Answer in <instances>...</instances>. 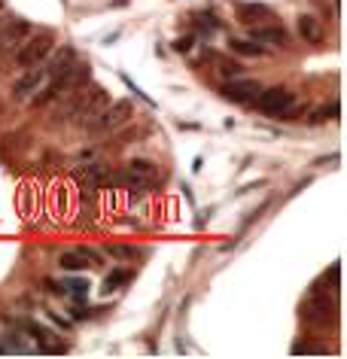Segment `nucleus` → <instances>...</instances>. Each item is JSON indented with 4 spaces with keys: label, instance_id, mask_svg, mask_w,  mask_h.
Here are the masks:
<instances>
[{
    "label": "nucleus",
    "instance_id": "obj_2",
    "mask_svg": "<svg viewBox=\"0 0 347 359\" xmlns=\"http://www.w3.org/2000/svg\"><path fill=\"white\" fill-rule=\"evenodd\" d=\"M256 107H259V113L265 116H278V119H290L292 110H296V95L290 92V88L283 86H274V88H259V95H256Z\"/></svg>",
    "mask_w": 347,
    "mask_h": 359
},
{
    "label": "nucleus",
    "instance_id": "obj_11",
    "mask_svg": "<svg viewBox=\"0 0 347 359\" xmlns=\"http://www.w3.org/2000/svg\"><path fill=\"white\" fill-rule=\"evenodd\" d=\"M256 19H271V10L262 4H238V22L253 25Z\"/></svg>",
    "mask_w": 347,
    "mask_h": 359
},
{
    "label": "nucleus",
    "instance_id": "obj_3",
    "mask_svg": "<svg viewBox=\"0 0 347 359\" xmlns=\"http://www.w3.org/2000/svg\"><path fill=\"white\" fill-rule=\"evenodd\" d=\"M335 311H338L335 295L314 290V292H311L308 308H305V317H308L311 323H317V326H329V323L335 320Z\"/></svg>",
    "mask_w": 347,
    "mask_h": 359
},
{
    "label": "nucleus",
    "instance_id": "obj_16",
    "mask_svg": "<svg viewBox=\"0 0 347 359\" xmlns=\"http://www.w3.org/2000/svg\"><path fill=\"white\" fill-rule=\"evenodd\" d=\"M195 25H198L201 31H207V34L219 31V19L213 13H198V15H195Z\"/></svg>",
    "mask_w": 347,
    "mask_h": 359
},
{
    "label": "nucleus",
    "instance_id": "obj_22",
    "mask_svg": "<svg viewBox=\"0 0 347 359\" xmlns=\"http://www.w3.org/2000/svg\"><path fill=\"white\" fill-rule=\"evenodd\" d=\"M0 350H4V347H0Z\"/></svg>",
    "mask_w": 347,
    "mask_h": 359
},
{
    "label": "nucleus",
    "instance_id": "obj_10",
    "mask_svg": "<svg viewBox=\"0 0 347 359\" xmlns=\"http://www.w3.org/2000/svg\"><path fill=\"white\" fill-rule=\"evenodd\" d=\"M250 40L253 43H268V46H287V31L283 28H253Z\"/></svg>",
    "mask_w": 347,
    "mask_h": 359
},
{
    "label": "nucleus",
    "instance_id": "obj_17",
    "mask_svg": "<svg viewBox=\"0 0 347 359\" xmlns=\"http://www.w3.org/2000/svg\"><path fill=\"white\" fill-rule=\"evenodd\" d=\"M107 256H113V259H135L137 250L135 247H122V244H110V247H107Z\"/></svg>",
    "mask_w": 347,
    "mask_h": 359
},
{
    "label": "nucleus",
    "instance_id": "obj_7",
    "mask_svg": "<svg viewBox=\"0 0 347 359\" xmlns=\"http://www.w3.org/2000/svg\"><path fill=\"white\" fill-rule=\"evenodd\" d=\"M256 95H259V83H253V79H231V83L222 86V97L226 101H235V104H250L256 101Z\"/></svg>",
    "mask_w": 347,
    "mask_h": 359
},
{
    "label": "nucleus",
    "instance_id": "obj_4",
    "mask_svg": "<svg viewBox=\"0 0 347 359\" xmlns=\"http://www.w3.org/2000/svg\"><path fill=\"white\" fill-rule=\"evenodd\" d=\"M49 52H52V37L49 34H40V37L25 40L19 46V52H15V65L19 67H34V65H40Z\"/></svg>",
    "mask_w": 347,
    "mask_h": 359
},
{
    "label": "nucleus",
    "instance_id": "obj_21",
    "mask_svg": "<svg viewBox=\"0 0 347 359\" xmlns=\"http://www.w3.org/2000/svg\"><path fill=\"white\" fill-rule=\"evenodd\" d=\"M192 43H195L192 37H180V40L174 43V49H177V52H189V49H192Z\"/></svg>",
    "mask_w": 347,
    "mask_h": 359
},
{
    "label": "nucleus",
    "instance_id": "obj_18",
    "mask_svg": "<svg viewBox=\"0 0 347 359\" xmlns=\"http://www.w3.org/2000/svg\"><path fill=\"white\" fill-rule=\"evenodd\" d=\"M338 274H341V265H332V286H323V283H317L314 290H320V292H329V295H338ZM326 283H329V274H326Z\"/></svg>",
    "mask_w": 347,
    "mask_h": 359
},
{
    "label": "nucleus",
    "instance_id": "obj_9",
    "mask_svg": "<svg viewBox=\"0 0 347 359\" xmlns=\"http://www.w3.org/2000/svg\"><path fill=\"white\" fill-rule=\"evenodd\" d=\"M58 265L64 271H86V265H101V259L95 250H67L58 256Z\"/></svg>",
    "mask_w": 347,
    "mask_h": 359
},
{
    "label": "nucleus",
    "instance_id": "obj_5",
    "mask_svg": "<svg viewBox=\"0 0 347 359\" xmlns=\"http://www.w3.org/2000/svg\"><path fill=\"white\" fill-rule=\"evenodd\" d=\"M131 113H135L131 101H116V104H110V107H104L92 128H95V131H113V128H119V125H125V122L131 119Z\"/></svg>",
    "mask_w": 347,
    "mask_h": 359
},
{
    "label": "nucleus",
    "instance_id": "obj_15",
    "mask_svg": "<svg viewBox=\"0 0 347 359\" xmlns=\"http://www.w3.org/2000/svg\"><path fill=\"white\" fill-rule=\"evenodd\" d=\"M49 286H52L55 292H61V295H64V292H67V295H86V292H88V283H86V280H67V283H61V286H58V283H49Z\"/></svg>",
    "mask_w": 347,
    "mask_h": 359
},
{
    "label": "nucleus",
    "instance_id": "obj_1",
    "mask_svg": "<svg viewBox=\"0 0 347 359\" xmlns=\"http://www.w3.org/2000/svg\"><path fill=\"white\" fill-rule=\"evenodd\" d=\"M88 76H92V67H88L86 61H74L67 70H61L58 76H52V83L43 88L40 95H34V104L43 107V104L55 101V97H64L67 92H74V88H83L88 83Z\"/></svg>",
    "mask_w": 347,
    "mask_h": 359
},
{
    "label": "nucleus",
    "instance_id": "obj_8",
    "mask_svg": "<svg viewBox=\"0 0 347 359\" xmlns=\"http://www.w3.org/2000/svg\"><path fill=\"white\" fill-rule=\"evenodd\" d=\"M28 34H31L28 22H13L10 28L0 34V55H13V52H19V46L28 40Z\"/></svg>",
    "mask_w": 347,
    "mask_h": 359
},
{
    "label": "nucleus",
    "instance_id": "obj_13",
    "mask_svg": "<svg viewBox=\"0 0 347 359\" xmlns=\"http://www.w3.org/2000/svg\"><path fill=\"white\" fill-rule=\"evenodd\" d=\"M299 34L308 43H323V28H320V22L314 15H299Z\"/></svg>",
    "mask_w": 347,
    "mask_h": 359
},
{
    "label": "nucleus",
    "instance_id": "obj_14",
    "mask_svg": "<svg viewBox=\"0 0 347 359\" xmlns=\"http://www.w3.org/2000/svg\"><path fill=\"white\" fill-rule=\"evenodd\" d=\"M229 49L238 52V55H250V58H262L265 55V49L259 46V43H253V40H231Z\"/></svg>",
    "mask_w": 347,
    "mask_h": 359
},
{
    "label": "nucleus",
    "instance_id": "obj_19",
    "mask_svg": "<svg viewBox=\"0 0 347 359\" xmlns=\"http://www.w3.org/2000/svg\"><path fill=\"white\" fill-rule=\"evenodd\" d=\"M219 74L226 76V79H235V76L244 74V67L238 65V61H219Z\"/></svg>",
    "mask_w": 347,
    "mask_h": 359
},
{
    "label": "nucleus",
    "instance_id": "obj_12",
    "mask_svg": "<svg viewBox=\"0 0 347 359\" xmlns=\"http://www.w3.org/2000/svg\"><path fill=\"white\" fill-rule=\"evenodd\" d=\"M74 61H76V55H74V49H58L55 52V55H52L49 61H46V74L49 76H58L61 74V70H67L70 65H74Z\"/></svg>",
    "mask_w": 347,
    "mask_h": 359
},
{
    "label": "nucleus",
    "instance_id": "obj_6",
    "mask_svg": "<svg viewBox=\"0 0 347 359\" xmlns=\"http://www.w3.org/2000/svg\"><path fill=\"white\" fill-rule=\"evenodd\" d=\"M49 79V74H46V65H34V67H28V74H25L19 83H15V88H13V95L19 97V101H25V97H31L34 92H40L43 88V83Z\"/></svg>",
    "mask_w": 347,
    "mask_h": 359
},
{
    "label": "nucleus",
    "instance_id": "obj_20",
    "mask_svg": "<svg viewBox=\"0 0 347 359\" xmlns=\"http://www.w3.org/2000/svg\"><path fill=\"white\" fill-rule=\"evenodd\" d=\"M125 277H128L125 271H113L110 277H107V283H104V292H113V290H116V286H119L122 280H125Z\"/></svg>",
    "mask_w": 347,
    "mask_h": 359
}]
</instances>
